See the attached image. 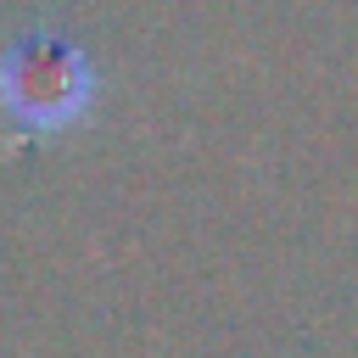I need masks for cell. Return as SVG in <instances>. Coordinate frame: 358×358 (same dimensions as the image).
I'll use <instances>...</instances> for the list:
<instances>
[{"label": "cell", "mask_w": 358, "mask_h": 358, "mask_svg": "<svg viewBox=\"0 0 358 358\" xmlns=\"http://www.w3.org/2000/svg\"><path fill=\"white\" fill-rule=\"evenodd\" d=\"M95 95V73L78 45L62 34H28L6 62H0V101L22 129H67L84 117Z\"/></svg>", "instance_id": "1"}]
</instances>
